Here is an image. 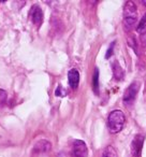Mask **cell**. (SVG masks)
I'll return each instance as SVG.
<instances>
[{
    "mask_svg": "<svg viewBox=\"0 0 146 157\" xmlns=\"http://www.w3.org/2000/svg\"><path fill=\"white\" fill-rule=\"evenodd\" d=\"M51 150H52V144H51V142L47 141V140L42 139V140H39V141L33 145L32 153L37 155L47 154Z\"/></svg>",
    "mask_w": 146,
    "mask_h": 157,
    "instance_id": "52a82bcc",
    "label": "cell"
},
{
    "mask_svg": "<svg viewBox=\"0 0 146 157\" xmlns=\"http://www.w3.org/2000/svg\"><path fill=\"white\" fill-rule=\"evenodd\" d=\"M143 3H144V5L146 6V0H144V1H143Z\"/></svg>",
    "mask_w": 146,
    "mask_h": 157,
    "instance_id": "e0dca14e",
    "label": "cell"
},
{
    "mask_svg": "<svg viewBox=\"0 0 146 157\" xmlns=\"http://www.w3.org/2000/svg\"><path fill=\"white\" fill-rule=\"evenodd\" d=\"M68 81L72 90H77L80 83V73L77 69H71L68 72Z\"/></svg>",
    "mask_w": 146,
    "mask_h": 157,
    "instance_id": "ba28073f",
    "label": "cell"
},
{
    "mask_svg": "<svg viewBox=\"0 0 146 157\" xmlns=\"http://www.w3.org/2000/svg\"><path fill=\"white\" fill-rule=\"evenodd\" d=\"M145 28H146V13L144 14V16L141 18V21H140V24H139V26H137V30L139 31V33H142Z\"/></svg>",
    "mask_w": 146,
    "mask_h": 157,
    "instance_id": "7c38bea8",
    "label": "cell"
},
{
    "mask_svg": "<svg viewBox=\"0 0 146 157\" xmlns=\"http://www.w3.org/2000/svg\"><path fill=\"white\" fill-rule=\"evenodd\" d=\"M70 157H88V147L83 140L73 139L70 142Z\"/></svg>",
    "mask_w": 146,
    "mask_h": 157,
    "instance_id": "3957f363",
    "label": "cell"
},
{
    "mask_svg": "<svg viewBox=\"0 0 146 157\" xmlns=\"http://www.w3.org/2000/svg\"><path fill=\"white\" fill-rule=\"evenodd\" d=\"M55 95H56V96H59V97H63V96H66V92L62 90V87L59 85L58 87H57L56 92H55Z\"/></svg>",
    "mask_w": 146,
    "mask_h": 157,
    "instance_id": "5bb4252c",
    "label": "cell"
},
{
    "mask_svg": "<svg viewBox=\"0 0 146 157\" xmlns=\"http://www.w3.org/2000/svg\"><path fill=\"white\" fill-rule=\"evenodd\" d=\"M29 17H30L32 24L35 25L36 27L40 28L44 20V14H43V11H42L41 7L38 5H33L32 7H31L30 11H29Z\"/></svg>",
    "mask_w": 146,
    "mask_h": 157,
    "instance_id": "5b68a950",
    "label": "cell"
},
{
    "mask_svg": "<svg viewBox=\"0 0 146 157\" xmlns=\"http://www.w3.org/2000/svg\"><path fill=\"white\" fill-rule=\"evenodd\" d=\"M7 92L3 90H0V105H3L7 101Z\"/></svg>",
    "mask_w": 146,
    "mask_h": 157,
    "instance_id": "4fadbf2b",
    "label": "cell"
},
{
    "mask_svg": "<svg viewBox=\"0 0 146 157\" xmlns=\"http://www.w3.org/2000/svg\"><path fill=\"white\" fill-rule=\"evenodd\" d=\"M114 45H115V43H112L111 44V46H110L109 48V50H107V55H105V58H110V57H111V55H112V51H113V48H114Z\"/></svg>",
    "mask_w": 146,
    "mask_h": 157,
    "instance_id": "9a60e30c",
    "label": "cell"
},
{
    "mask_svg": "<svg viewBox=\"0 0 146 157\" xmlns=\"http://www.w3.org/2000/svg\"><path fill=\"white\" fill-rule=\"evenodd\" d=\"M143 144H144V136L140 135V133L135 135L130 144V152L132 157H141Z\"/></svg>",
    "mask_w": 146,
    "mask_h": 157,
    "instance_id": "8992f818",
    "label": "cell"
},
{
    "mask_svg": "<svg viewBox=\"0 0 146 157\" xmlns=\"http://www.w3.org/2000/svg\"><path fill=\"white\" fill-rule=\"evenodd\" d=\"M137 22V9L133 1H127L124 7V23L127 28H132Z\"/></svg>",
    "mask_w": 146,
    "mask_h": 157,
    "instance_id": "7a4b0ae2",
    "label": "cell"
},
{
    "mask_svg": "<svg viewBox=\"0 0 146 157\" xmlns=\"http://www.w3.org/2000/svg\"><path fill=\"white\" fill-rule=\"evenodd\" d=\"M58 157H66V156H65L63 154H59V155H58Z\"/></svg>",
    "mask_w": 146,
    "mask_h": 157,
    "instance_id": "2e32d148",
    "label": "cell"
},
{
    "mask_svg": "<svg viewBox=\"0 0 146 157\" xmlns=\"http://www.w3.org/2000/svg\"><path fill=\"white\" fill-rule=\"evenodd\" d=\"M100 157H118V154H117V151L113 146L109 145L102 151Z\"/></svg>",
    "mask_w": 146,
    "mask_h": 157,
    "instance_id": "30bf717a",
    "label": "cell"
},
{
    "mask_svg": "<svg viewBox=\"0 0 146 157\" xmlns=\"http://www.w3.org/2000/svg\"><path fill=\"white\" fill-rule=\"evenodd\" d=\"M140 87H141V83L137 81H134L126 88L122 95V101L126 105H131L134 102L135 98H137V94H139Z\"/></svg>",
    "mask_w": 146,
    "mask_h": 157,
    "instance_id": "277c9868",
    "label": "cell"
},
{
    "mask_svg": "<svg viewBox=\"0 0 146 157\" xmlns=\"http://www.w3.org/2000/svg\"><path fill=\"white\" fill-rule=\"evenodd\" d=\"M126 122V116L120 110H114L107 116V127L110 132L118 133L122 129Z\"/></svg>",
    "mask_w": 146,
    "mask_h": 157,
    "instance_id": "6da1fadb",
    "label": "cell"
},
{
    "mask_svg": "<svg viewBox=\"0 0 146 157\" xmlns=\"http://www.w3.org/2000/svg\"><path fill=\"white\" fill-rule=\"evenodd\" d=\"M112 67H113V75L115 80H117V81L122 80L124 78V70H122V66L119 65V63L115 60L112 63Z\"/></svg>",
    "mask_w": 146,
    "mask_h": 157,
    "instance_id": "9c48e42d",
    "label": "cell"
},
{
    "mask_svg": "<svg viewBox=\"0 0 146 157\" xmlns=\"http://www.w3.org/2000/svg\"><path fill=\"white\" fill-rule=\"evenodd\" d=\"M92 87L96 94H98L99 92V70L98 68L95 69V73H94V78H92Z\"/></svg>",
    "mask_w": 146,
    "mask_h": 157,
    "instance_id": "8fae6325",
    "label": "cell"
}]
</instances>
